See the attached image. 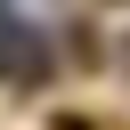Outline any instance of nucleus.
I'll return each instance as SVG.
<instances>
[{"label": "nucleus", "mask_w": 130, "mask_h": 130, "mask_svg": "<svg viewBox=\"0 0 130 130\" xmlns=\"http://www.w3.org/2000/svg\"><path fill=\"white\" fill-rule=\"evenodd\" d=\"M0 73H8V81H41V41L8 32V41H0Z\"/></svg>", "instance_id": "f257e3e1"}]
</instances>
